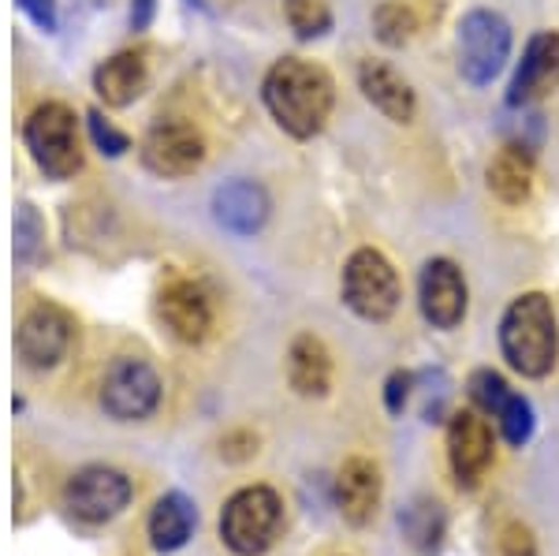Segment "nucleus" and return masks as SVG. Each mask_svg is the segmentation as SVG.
Listing matches in <instances>:
<instances>
[{"instance_id": "obj_1", "label": "nucleus", "mask_w": 559, "mask_h": 556, "mask_svg": "<svg viewBox=\"0 0 559 556\" xmlns=\"http://www.w3.org/2000/svg\"><path fill=\"white\" fill-rule=\"evenodd\" d=\"M261 102L280 131L306 142L324 131L332 109H336V83L313 60L284 57L261 79Z\"/></svg>"}, {"instance_id": "obj_2", "label": "nucleus", "mask_w": 559, "mask_h": 556, "mask_svg": "<svg viewBox=\"0 0 559 556\" xmlns=\"http://www.w3.org/2000/svg\"><path fill=\"white\" fill-rule=\"evenodd\" d=\"M500 352L522 378H548L559 358V326L552 299L526 292L503 310L500 318Z\"/></svg>"}, {"instance_id": "obj_3", "label": "nucleus", "mask_w": 559, "mask_h": 556, "mask_svg": "<svg viewBox=\"0 0 559 556\" xmlns=\"http://www.w3.org/2000/svg\"><path fill=\"white\" fill-rule=\"evenodd\" d=\"M340 292H344V303L362 321H388L400 310V299H403L400 273H395V265L373 247H358L355 255L347 258L344 276H340Z\"/></svg>"}, {"instance_id": "obj_4", "label": "nucleus", "mask_w": 559, "mask_h": 556, "mask_svg": "<svg viewBox=\"0 0 559 556\" xmlns=\"http://www.w3.org/2000/svg\"><path fill=\"white\" fill-rule=\"evenodd\" d=\"M23 142L31 150L34 165L49 179H71L83 168V150H79L75 113L60 102L38 105L23 123Z\"/></svg>"}, {"instance_id": "obj_5", "label": "nucleus", "mask_w": 559, "mask_h": 556, "mask_svg": "<svg viewBox=\"0 0 559 556\" xmlns=\"http://www.w3.org/2000/svg\"><path fill=\"white\" fill-rule=\"evenodd\" d=\"M511 23L492 8H474L459 23V75L471 86H489L511 60Z\"/></svg>"}, {"instance_id": "obj_6", "label": "nucleus", "mask_w": 559, "mask_h": 556, "mask_svg": "<svg viewBox=\"0 0 559 556\" xmlns=\"http://www.w3.org/2000/svg\"><path fill=\"white\" fill-rule=\"evenodd\" d=\"M284 527V505L269 486H247L224 505L221 537L236 556H261Z\"/></svg>"}, {"instance_id": "obj_7", "label": "nucleus", "mask_w": 559, "mask_h": 556, "mask_svg": "<svg viewBox=\"0 0 559 556\" xmlns=\"http://www.w3.org/2000/svg\"><path fill=\"white\" fill-rule=\"evenodd\" d=\"M160 403V378L142 358H116L102 381V407L120 423H142Z\"/></svg>"}, {"instance_id": "obj_8", "label": "nucleus", "mask_w": 559, "mask_h": 556, "mask_svg": "<svg viewBox=\"0 0 559 556\" xmlns=\"http://www.w3.org/2000/svg\"><path fill=\"white\" fill-rule=\"evenodd\" d=\"M205 139L194 123L183 120H157L142 139V165L160 179H187L202 168Z\"/></svg>"}, {"instance_id": "obj_9", "label": "nucleus", "mask_w": 559, "mask_h": 556, "mask_svg": "<svg viewBox=\"0 0 559 556\" xmlns=\"http://www.w3.org/2000/svg\"><path fill=\"white\" fill-rule=\"evenodd\" d=\"M71 340H75V321L52 303H38L23 314L20 329H15V352L31 370H49L68 355Z\"/></svg>"}, {"instance_id": "obj_10", "label": "nucleus", "mask_w": 559, "mask_h": 556, "mask_svg": "<svg viewBox=\"0 0 559 556\" xmlns=\"http://www.w3.org/2000/svg\"><path fill=\"white\" fill-rule=\"evenodd\" d=\"M128 474L112 468H86L64 486V508L83 523H108L131 505Z\"/></svg>"}, {"instance_id": "obj_11", "label": "nucleus", "mask_w": 559, "mask_h": 556, "mask_svg": "<svg viewBox=\"0 0 559 556\" xmlns=\"http://www.w3.org/2000/svg\"><path fill=\"white\" fill-rule=\"evenodd\" d=\"M471 400L489 418H496L503 441H508L511 448H522V445L530 441V437H534L537 418H534V407H530V400L522 397V392L511 389V385L503 381L496 370H474L471 374Z\"/></svg>"}, {"instance_id": "obj_12", "label": "nucleus", "mask_w": 559, "mask_h": 556, "mask_svg": "<svg viewBox=\"0 0 559 556\" xmlns=\"http://www.w3.org/2000/svg\"><path fill=\"white\" fill-rule=\"evenodd\" d=\"M418 303L432 329H459L466 318V276L452 258H429L418 276Z\"/></svg>"}, {"instance_id": "obj_13", "label": "nucleus", "mask_w": 559, "mask_h": 556, "mask_svg": "<svg viewBox=\"0 0 559 556\" xmlns=\"http://www.w3.org/2000/svg\"><path fill=\"white\" fill-rule=\"evenodd\" d=\"M552 90H559V31H537L526 42L515 75H511L508 105L511 109H526V105H537Z\"/></svg>"}, {"instance_id": "obj_14", "label": "nucleus", "mask_w": 559, "mask_h": 556, "mask_svg": "<svg viewBox=\"0 0 559 556\" xmlns=\"http://www.w3.org/2000/svg\"><path fill=\"white\" fill-rule=\"evenodd\" d=\"M448 460L459 486L474 489L492 468V426L477 411H455L448 423Z\"/></svg>"}, {"instance_id": "obj_15", "label": "nucleus", "mask_w": 559, "mask_h": 556, "mask_svg": "<svg viewBox=\"0 0 559 556\" xmlns=\"http://www.w3.org/2000/svg\"><path fill=\"white\" fill-rule=\"evenodd\" d=\"M157 314L165 321V329L173 333L176 340L183 344H202L213 329V303L205 295L202 284L194 281H168L160 288V299H157Z\"/></svg>"}, {"instance_id": "obj_16", "label": "nucleus", "mask_w": 559, "mask_h": 556, "mask_svg": "<svg viewBox=\"0 0 559 556\" xmlns=\"http://www.w3.org/2000/svg\"><path fill=\"white\" fill-rule=\"evenodd\" d=\"M269 191L254 179H228L213 191V217L231 236H254L269 221Z\"/></svg>"}, {"instance_id": "obj_17", "label": "nucleus", "mask_w": 559, "mask_h": 556, "mask_svg": "<svg viewBox=\"0 0 559 556\" xmlns=\"http://www.w3.org/2000/svg\"><path fill=\"white\" fill-rule=\"evenodd\" d=\"M358 90L392 123H411L418 116V97H414L411 83L384 60H362L358 64Z\"/></svg>"}, {"instance_id": "obj_18", "label": "nucleus", "mask_w": 559, "mask_h": 556, "mask_svg": "<svg viewBox=\"0 0 559 556\" xmlns=\"http://www.w3.org/2000/svg\"><path fill=\"white\" fill-rule=\"evenodd\" d=\"M146 83H150L146 57L131 49L108 57L105 64L94 71V90L108 109H128V105H134L146 94Z\"/></svg>"}, {"instance_id": "obj_19", "label": "nucleus", "mask_w": 559, "mask_h": 556, "mask_svg": "<svg viewBox=\"0 0 559 556\" xmlns=\"http://www.w3.org/2000/svg\"><path fill=\"white\" fill-rule=\"evenodd\" d=\"M336 500L350 527H366L377 516V505H381V471L362 456L347 460L336 478Z\"/></svg>"}, {"instance_id": "obj_20", "label": "nucleus", "mask_w": 559, "mask_h": 556, "mask_svg": "<svg viewBox=\"0 0 559 556\" xmlns=\"http://www.w3.org/2000/svg\"><path fill=\"white\" fill-rule=\"evenodd\" d=\"M534 150L526 146V142H508V146L500 150L492 161H489V191L500 199L503 205H522L530 199V191H534Z\"/></svg>"}, {"instance_id": "obj_21", "label": "nucleus", "mask_w": 559, "mask_h": 556, "mask_svg": "<svg viewBox=\"0 0 559 556\" xmlns=\"http://www.w3.org/2000/svg\"><path fill=\"white\" fill-rule=\"evenodd\" d=\"M287 381L299 397H324L332 385V355L313 333L292 340L287 352Z\"/></svg>"}, {"instance_id": "obj_22", "label": "nucleus", "mask_w": 559, "mask_h": 556, "mask_svg": "<svg viewBox=\"0 0 559 556\" xmlns=\"http://www.w3.org/2000/svg\"><path fill=\"white\" fill-rule=\"evenodd\" d=\"M198 523L194 505L183 497V493H165V497L153 505L150 512V542L157 553H176L191 542Z\"/></svg>"}, {"instance_id": "obj_23", "label": "nucleus", "mask_w": 559, "mask_h": 556, "mask_svg": "<svg viewBox=\"0 0 559 556\" xmlns=\"http://www.w3.org/2000/svg\"><path fill=\"white\" fill-rule=\"evenodd\" d=\"M421 26H426V15L418 12L414 0H381V4L373 8V34L388 49L407 45Z\"/></svg>"}, {"instance_id": "obj_24", "label": "nucleus", "mask_w": 559, "mask_h": 556, "mask_svg": "<svg viewBox=\"0 0 559 556\" xmlns=\"http://www.w3.org/2000/svg\"><path fill=\"white\" fill-rule=\"evenodd\" d=\"M400 527L403 534H407V542L414 545L418 553L432 556L440 549V542H444V531H448V516L444 508L437 505V500H414L407 512L400 516Z\"/></svg>"}, {"instance_id": "obj_25", "label": "nucleus", "mask_w": 559, "mask_h": 556, "mask_svg": "<svg viewBox=\"0 0 559 556\" xmlns=\"http://www.w3.org/2000/svg\"><path fill=\"white\" fill-rule=\"evenodd\" d=\"M287 26L295 31V38L318 42L332 31V8L329 0H284Z\"/></svg>"}, {"instance_id": "obj_26", "label": "nucleus", "mask_w": 559, "mask_h": 556, "mask_svg": "<svg viewBox=\"0 0 559 556\" xmlns=\"http://www.w3.org/2000/svg\"><path fill=\"white\" fill-rule=\"evenodd\" d=\"M41 239H45V224L38 217V210L31 202H20L15 205V258L31 262L41 250Z\"/></svg>"}, {"instance_id": "obj_27", "label": "nucleus", "mask_w": 559, "mask_h": 556, "mask_svg": "<svg viewBox=\"0 0 559 556\" xmlns=\"http://www.w3.org/2000/svg\"><path fill=\"white\" fill-rule=\"evenodd\" d=\"M86 120H90V139H94V146L102 150V154H108V157H120V154H128V150H131V139H128V134L116 131L112 123H108L105 116L97 113V109L90 113Z\"/></svg>"}, {"instance_id": "obj_28", "label": "nucleus", "mask_w": 559, "mask_h": 556, "mask_svg": "<svg viewBox=\"0 0 559 556\" xmlns=\"http://www.w3.org/2000/svg\"><path fill=\"white\" fill-rule=\"evenodd\" d=\"M411 392H414V374L395 370L392 378H388V385H384V407L392 411V415H403V407H407Z\"/></svg>"}, {"instance_id": "obj_29", "label": "nucleus", "mask_w": 559, "mask_h": 556, "mask_svg": "<svg viewBox=\"0 0 559 556\" xmlns=\"http://www.w3.org/2000/svg\"><path fill=\"white\" fill-rule=\"evenodd\" d=\"M500 549H503V556H537L534 534H530L526 527H519V523H511L508 531H503Z\"/></svg>"}, {"instance_id": "obj_30", "label": "nucleus", "mask_w": 559, "mask_h": 556, "mask_svg": "<svg viewBox=\"0 0 559 556\" xmlns=\"http://www.w3.org/2000/svg\"><path fill=\"white\" fill-rule=\"evenodd\" d=\"M15 4H20L41 31H57V4H52V0H15Z\"/></svg>"}, {"instance_id": "obj_31", "label": "nucleus", "mask_w": 559, "mask_h": 556, "mask_svg": "<svg viewBox=\"0 0 559 556\" xmlns=\"http://www.w3.org/2000/svg\"><path fill=\"white\" fill-rule=\"evenodd\" d=\"M258 452V437L254 434H231V437H224V445H221V456L224 460H247V456H254Z\"/></svg>"}, {"instance_id": "obj_32", "label": "nucleus", "mask_w": 559, "mask_h": 556, "mask_svg": "<svg viewBox=\"0 0 559 556\" xmlns=\"http://www.w3.org/2000/svg\"><path fill=\"white\" fill-rule=\"evenodd\" d=\"M150 20H153V0H134V4H131V26H134V31H146Z\"/></svg>"}]
</instances>
